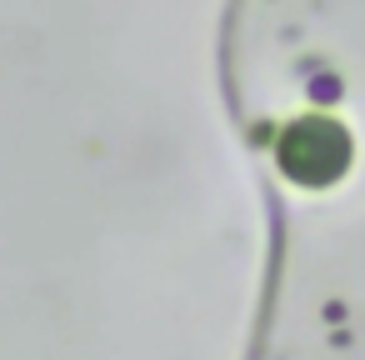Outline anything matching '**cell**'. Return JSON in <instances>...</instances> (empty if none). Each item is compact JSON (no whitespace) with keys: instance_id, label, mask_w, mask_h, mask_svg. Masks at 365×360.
<instances>
[{"instance_id":"1","label":"cell","mask_w":365,"mask_h":360,"mask_svg":"<svg viewBox=\"0 0 365 360\" xmlns=\"http://www.w3.org/2000/svg\"><path fill=\"white\" fill-rule=\"evenodd\" d=\"M220 81L275 235L250 360H365V0H230Z\"/></svg>"}]
</instances>
